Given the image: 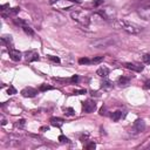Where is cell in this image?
<instances>
[{"instance_id": "cell-1", "label": "cell", "mask_w": 150, "mask_h": 150, "mask_svg": "<svg viewBox=\"0 0 150 150\" xmlns=\"http://www.w3.org/2000/svg\"><path fill=\"white\" fill-rule=\"evenodd\" d=\"M70 16L74 21H76L77 23H80L83 27H88L90 23V16L87 12L84 11H75L70 13Z\"/></svg>"}, {"instance_id": "cell-2", "label": "cell", "mask_w": 150, "mask_h": 150, "mask_svg": "<svg viewBox=\"0 0 150 150\" xmlns=\"http://www.w3.org/2000/svg\"><path fill=\"white\" fill-rule=\"evenodd\" d=\"M116 25H117L118 28L125 30L129 34H138L139 30H141V28H138L136 25H134V23H131V22H129L127 20H117Z\"/></svg>"}, {"instance_id": "cell-3", "label": "cell", "mask_w": 150, "mask_h": 150, "mask_svg": "<svg viewBox=\"0 0 150 150\" xmlns=\"http://www.w3.org/2000/svg\"><path fill=\"white\" fill-rule=\"evenodd\" d=\"M112 40L110 38H103V39H98V40H95L94 42L90 43L91 47L94 48H107L109 47L110 45H112Z\"/></svg>"}, {"instance_id": "cell-4", "label": "cell", "mask_w": 150, "mask_h": 150, "mask_svg": "<svg viewBox=\"0 0 150 150\" xmlns=\"http://www.w3.org/2000/svg\"><path fill=\"white\" fill-rule=\"evenodd\" d=\"M52 5L59 9H66L73 6V1L71 0H54L52 1Z\"/></svg>"}, {"instance_id": "cell-5", "label": "cell", "mask_w": 150, "mask_h": 150, "mask_svg": "<svg viewBox=\"0 0 150 150\" xmlns=\"http://www.w3.org/2000/svg\"><path fill=\"white\" fill-rule=\"evenodd\" d=\"M95 109H96V103H95L94 101L87 100V101L82 102V110H83L84 112L90 114V112H93Z\"/></svg>"}, {"instance_id": "cell-6", "label": "cell", "mask_w": 150, "mask_h": 150, "mask_svg": "<svg viewBox=\"0 0 150 150\" xmlns=\"http://www.w3.org/2000/svg\"><path fill=\"white\" fill-rule=\"evenodd\" d=\"M135 132H142L145 130V122L142 120V118H137L135 122H134V125H132Z\"/></svg>"}, {"instance_id": "cell-7", "label": "cell", "mask_w": 150, "mask_h": 150, "mask_svg": "<svg viewBox=\"0 0 150 150\" xmlns=\"http://www.w3.org/2000/svg\"><path fill=\"white\" fill-rule=\"evenodd\" d=\"M115 11H114V8H111V7H105L103 11H101V15L104 18V20H109V19H112V18H115Z\"/></svg>"}, {"instance_id": "cell-8", "label": "cell", "mask_w": 150, "mask_h": 150, "mask_svg": "<svg viewBox=\"0 0 150 150\" xmlns=\"http://www.w3.org/2000/svg\"><path fill=\"white\" fill-rule=\"evenodd\" d=\"M38 94V90L32 88V87H27V88H23L21 90V95L23 97H35Z\"/></svg>"}, {"instance_id": "cell-9", "label": "cell", "mask_w": 150, "mask_h": 150, "mask_svg": "<svg viewBox=\"0 0 150 150\" xmlns=\"http://www.w3.org/2000/svg\"><path fill=\"white\" fill-rule=\"evenodd\" d=\"M8 54H9V57H11L13 61H15V62H18V61H20V60L22 59V54H21V52L18 50V49L11 48V49H8Z\"/></svg>"}, {"instance_id": "cell-10", "label": "cell", "mask_w": 150, "mask_h": 150, "mask_svg": "<svg viewBox=\"0 0 150 150\" xmlns=\"http://www.w3.org/2000/svg\"><path fill=\"white\" fill-rule=\"evenodd\" d=\"M138 14H139L141 18H143L144 20H150V5L138 8Z\"/></svg>"}, {"instance_id": "cell-11", "label": "cell", "mask_w": 150, "mask_h": 150, "mask_svg": "<svg viewBox=\"0 0 150 150\" xmlns=\"http://www.w3.org/2000/svg\"><path fill=\"white\" fill-rule=\"evenodd\" d=\"M25 59L28 62H34V61L39 60V54L35 50H28V52L25 53Z\"/></svg>"}, {"instance_id": "cell-12", "label": "cell", "mask_w": 150, "mask_h": 150, "mask_svg": "<svg viewBox=\"0 0 150 150\" xmlns=\"http://www.w3.org/2000/svg\"><path fill=\"white\" fill-rule=\"evenodd\" d=\"M124 66H125V68L131 69V70H135V71H142L143 68H144L142 64H136V63H131V62H125Z\"/></svg>"}, {"instance_id": "cell-13", "label": "cell", "mask_w": 150, "mask_h": 150, "mask_svg": "<svg viewBox=\"0 0 150 150\" xmlns=\"http://www.w3.org/2000/svg\"><path fill=\"white\" fill-rule=\"evenodd\" d=\"M50 124L53 125V127H56V128H60V127H62L63 125V120L62 118H60V117H52L50 118Z\"/></svg>"}, {"instance_id": "cell-14", "label": "cell", "mask_w": 150, "mask_h": 150, "mask_svg": "<svg viewBox=\"0 0 150 150\" xmlns=\"http://www.w3.org/2000/svg\"><path fill=\"white\" fill-rule=\"evenodd\" d=\"M1 42H2V45L8 46V48H9V46H12V43H13V38H12V35H2Z\"/></svg>"}, {"instance_id": "cell-15", "label": "cell", "mask_w": 150, "mask_h": 150, "mask_svg": "<svg viewBox=\"0 0 150 150\" xmlns=\"http://www.w3.org/2000/svg\"><path fill=\"white\" fill-rule=\"evenodd\" d=\"M96 73H97V75L101 76V77H107V76L109 75V69H108L107 67H103V66H102V67H100V68L97 69Z\"/></svg>"}, {"instance_id": "cell-16", "label": "cell", "mask_w": 150, "mask_h": 150, "mask_svg": "<svg viewBox=\"0 0 150 150\" xmlns=\"http://www.w3.org/2000/svg\"><path fill=\"white\" fill-rule=\"evenodd\" d=\"M130 83V77H127V76H122L118 79V84L120 86H128Z\"/></svg>"}, {"instance_id": "cell-17", "label": "cell", "mask_w": 150, "mask_h": 150, "mask_svg": "<svg viewBox=\"0 0 150 150\" xmlns=\"http://www.w3.org/2000/svg\"><path fill=\"white\" fill-rule=\"evenodd\" d=\"M121 117H122V111H115V112L111 114V118H112L114 122H117Z\"/></svg>"}, {"instance_id": "cell-18", "label": "cell", "mask_w": 150, "mask_h": 150, "mask_svg": "<svg viewBox=\"0 0 150 150\" xmlns=\"http://www.w3.org/2000/svg\"><path fill=\"white\" fill-rule=\"evenodd\" d=\"M25 125H26V121H25L23 118H20V120H18V121L15 122V127L19 128V129L25 128Z\"/></svg>"}, {"instance_id": "cell-19", "label": "cell", "mask_w": 150, "mask_h": 150, "mask_svg": "<svg viewBox=\"0 0 150 150\" xmlns=\"http://www.w3.org/2000/svg\"><path fill=\"white\" fill-rule=\"evenodd\" d=\"M22 29H23V32H25L26 34H28V35H30V36H32V35H34V30H33L28 25L23 26V27H22Z\"/></svg>"}, {"instance_id": "cell-20", "label": "cell", "mask_w": 150, "mask_h": 150, "mask_svg": "<svg viewBox=\"0 0 150 150\" xmlns=\"http://www.w3.org/2000/svg\"><path fill=\"white\" fill-rule=\"evenodd\" d=\"M101 84H102L101 87L103 89H111L112 88V82H110V81H103Z\"/></svg>"}, {"instance_id": "cell-21", "label": "cell", "mask_w": 150, "mask_h": 150, "mask_svg": "<svg viewBox=\"0 0 150 150\" xmlns=\"http://www.w3.org/2000/svg\"><path fill=\"white\" fill-rule=\"evenodd\" d=\"M79 63L80 64H89V63H91V60H89L88 57H81V59H79Z\"/></svg>"}, {"instance_id": "cell-22", "label": "cell", "mask_w": 150, "mask_h": 150, "mask_svg": "<svg viewBox=\"0 0 150 150\" xmlns=\"http://www.w3.org/2000/svg\"><path fill=\"white\" fill-rule=\"evenodd\" d=\"M142 61H143L145 64H150V53L144 54V55L142 56Z\"/></svg>"}, {"instance_id": "cell-23", "label": "cell", "mask_w": 150, "mask_h": 150, "mask_svg": "<svg viewBox=\"0 0 150 150\" xmlns=\"http://www.w3.org/2000/svg\"><path fill=\"white\" fill-rule=\"evenodd\" d=\"M19 12H20V7H13V8H9L8 14H11V15H15V14H18Z\"/></svg>"}, {"instance_id": "cell-24", "label": "cell", "mask_w": 150, "mask_h": 150, "mask_svg": "<svg viewBox=\"0 0 150 150\" xmlns=\"http://www.w3.org/2000/svg\"><path fill=\"white\" fill-rule=\"evenodd\" d=\"M41 91H46V90H52V89H54L52 86H47V84H41L40 86V88H39Z\"/></svg>"}, {"instance_id": "cell-25", "label": "cell", "mask_w": 150, "mask_h": 150, "mask_svg": "<svg viewBox=\"0 0 150 150\" xmlns=\"http://www.w3.org/2000/svg\"><path fill=\"white\" fill-rule=\"evenodd\" d=\"M64 114L68 115V116H74L75 115V111H74L73 108H66L64 109Z\"/></svg>"}, {"instance_id": "cell-26", "label": "cell", "mask_w": 150, "mask_h": 150, "mask_svg": "<svg viewBox=\"0 0 150 150\" xmlns=\"http://www.w3.org/2000/svg\"><path fill=\"white\" fill-rule=\"evenodd\" d=\"M14 22H15L16 25L21 26V27H23V26H26V25H27V22H26V21H23L22 19H15V20H14Z\"/></svg>"}, {"instance_id": "cell-27", "label": "cell", "mask_w": 150, "mask_h": 150, "mask_svg": "<svg viewBox=\"0 0 150 150\" xmlns=\"http://www.w3.org/2000/svg\"><path fill=\"white\" fill-rule=\"evenodd\" d=\"M47 57L50 60V61H53V62H55V63H60V59L57 57V56H53V55H47Z\"/></svg>"}, {"instance_id": "cell-28", "label": "cell", "mask_w": 150, "mask_h": 150, "mask_svg": "<svg viewBox=\"0 0 150 150\" xmlns=\"http://www.w3.org/2000/svg\"><path fill=\"white\" fill-rule=\"evenodd\" d=\"M7 94L8 95H14V94H16V89L13 86H9V88L7 89Z\"/></svg>"}, {"instance_id": "cell-29", "label": "cell", "mask_w": 150, "mask_h": 150, "mask_svg": "<svg viewBox=\"0 0 150 150\" xmlns=\"http://www.w3.org/2000/svg\"><path fill=\"white\" fill-rule=\"evenodd\" d=\"M89 134L88 132H83L81 136H80V141H82V142H84V141H88V138H89Z\"/></svg>"}, {"instance_id": "cell-30", "label": "cell", "mask_w": 150, "mask_h": 150, "mask_svg": "<svg viewBox=\"0 0 150 150\" xmlns=\"http://www.w3.org/2000/svg\"><path fill=\"white\" fill-rule=\"evenodd\" d=\"M102 60H103V56H95V57H93L91 63H100Z\"/></svg>"}, {"instance_id": "cell-31", "label": "cell", "mask_w": 150, "mask_h": 150, "mask_svg": "<svg viewBox=\"0 0 150 150\" xmlns=\"http://www.w3.org/2000/svg\"><path fill=\"white\" fill-rule=\"evenodd\" d=\"M59 141H60L61 143H67V142H69V139H68L66 136H63V135H60V136H59Z\"/></svg>"}, {"instance_id": "cell-32", "label": "cell", "mask_w": 150, "mask_h": 150, "mask_svg": "<svg viewBox=\"0 0 150 150\" xmlns=\"http://www.w3.org/2000/svg\"><path fill=\"white\" fill-rule=\"evenodd\" d=\"M95 146H96V144H95L94 142H89V143L86 145V149L90 150V149H95Z\"/></svg>"}, {"instance_id": "cell-33", "label": "cell", "mask_w": 150, "mask_h": 150, "mask_svg": "<svg viewBox=\"0 0 150 150\" xmlns=\"http://www.w3.org/2000/svg\"><path fill=\"white\" fill-rule=\"evenodd\" d=\"M103 1H104V0H93V2H94V6H95V7L101 6V5L103 4Z\"/></svg>"}, {"instance_id": "cell-34", "label": "cell", "mask_w": 150, "mask_h": 150, "mask_svg": "<svg viewBox=\"0 0 150 150\" xmlns=\"http://www.w3.org/2000/svg\"><path fill=\"white\" fill-rule=\"evenodd\" d=\"M79 81V75H73L71 77H70V82L71 83H76Z\"/></svg>"}, {"instance_id": "cell-35", "label": "cell", "mask_w": 150, "mask_h": 150, "mask_svg": "<svg viewBox=\"0 0 150 150\" xmlns=\"http://www.w3.org/2000/svg\"><path fill=\"white\" fill-rule=\"evenodd\" d=\"M82 94H86V89H81V90H75L74 91V95H82Z\"/></svg>"}, {"instance_id": "cell-36", "label": "cell", "mask_w": 150, "mask_h": 150, "mask_svg": "<svg viewBox=\"0 0 150 150\" xmlns=\"http://www.w3.org/2000/svg\"><path fill=\"white\" fill-rule=\"evenodd\" d=\"M144 88H145V89H150V80H148V81L144 83Z\"/></svg>"}, {"instance_id": "cell-37", "label": "cell", "mask_w": 150, "mask_h": 150, "mask_svg": "<svg viewBox=\"0 0 150 150\" xmlns=\"http://www.w3.org/2000/svg\"><path fill=\"white\" fill-rule=\"evenodd\" d=\"M100 115H105V108L104 107H102L100 109Z\"/></svg>"}, {"instance_id": "cell-38", "label": "cell", "mask_w": 150, "mask_h": 150, "mask_svg": "<svg viewBox=\"0 0 150 150\" xmlns=\"http://www.w3.org/2000/svg\"><path fill=\"white\" fill-rule=\"evenodd\" d=\"M6 123H7V120H6L4 116H1V124H2V125H5Z\"/></svg>"}, {"instance_id": "cell-39", "label": "cell", "mask_w": 150, "mask_h": 150, "mask_svg": "<svg viewBox=\"0 0 150 150\" xmlns=\"http://www.w3.org/2000/svg\"><path fill=\"white\" fill-rule=\"evenodd\" d=\"M48 129H49L48 127H41V128H40V130H41V131H45V130H48Z\"/></svg>"}]
</instances>
